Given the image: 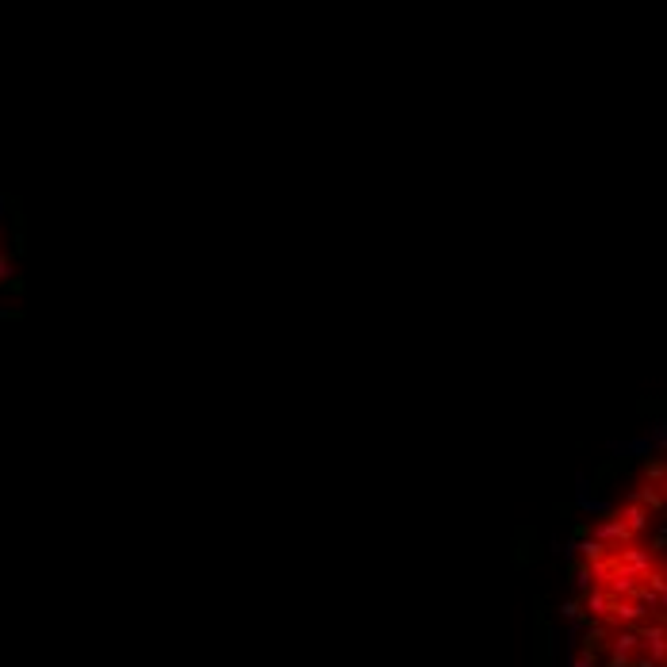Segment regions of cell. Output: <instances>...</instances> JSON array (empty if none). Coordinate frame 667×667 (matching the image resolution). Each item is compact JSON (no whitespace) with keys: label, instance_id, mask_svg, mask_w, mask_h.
<instances>
[{"label":"cell","instance_id":"1","mask_svg":"<svg viewBox=\"0 0 667 667\" xmlns=\"http://www.w3.org/2000/svg\"><path fill=\"white\" fill-rule=\"evenodd\" d=\"M663 453H648L572 549L579 667H663Z\"/></svg>","mask_w":667,"mask_h":667},{"label":"cell","instance_id":"2","mask_svg":"<svg viewBox=\"0 0 667 667\" xmlns=\"http://www.w3.org/2000/svg\"><path fill=\"white\" fill-rule=\"evenodd\" d=\"M0 276H4V265H0Z\"/></svg>","mask_w":667,"mask_h":667}]
</instances>
